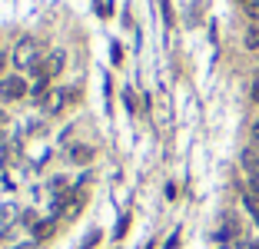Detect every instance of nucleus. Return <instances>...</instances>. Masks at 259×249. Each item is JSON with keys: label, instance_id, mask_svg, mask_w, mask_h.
<instances>
[{"label": "nucleus", "instance_id": "1", "mask_svg": "<svg viewBox=\"0 0 259 249\" xmlns=\"http://www.w3.org/2000/svg\"><path fill=\"white\" fill-rule=\"evenodd\" d=\"M40 43L33 40V37H24V40L17 43V50H14V64L20 67V70H30V67H37L40 60Z\"/></svg>", "mask_w": 259, "mask_h": 249}, {"label": "nucleus", "instance_id": "2", "mask_svg": "<svg viewBox=\"0 0 259 249\" xmlns=\"http://www.w3.org/2000/svg\"><path fill=\"white\" fill-rule=\"evenodd\" d=\"M63 60H67V56H63V50H54L50 56H43V60H40V64L33 67L37 80H50V77H57V73L63 70Z\"/></svg>", "mask_w": 259, "mask_h": 249}, {"label": "nucleus", "instance_id": "3", "mask_svg": "<svg viewBox=\"0 0 259 249\" xmlns=\"http://www.w3.org/2000/svg\"><path fill=\"white\" fill-rule=\"evenodd\" d=\"M24 93H27V83L20 77H4L0 80V97L4 100H20Z\"/></svg>", "mask_w": 259, "mask_h": 249}, {"label": "nucleus", "instance_id": "4", "mask_svg": "<svg viewBox=\"0 0 259 249\" xmlns=\"http://www.w3.org/2000/svg\"><path fill=\"white\" fill-rule=\"evenodd\" d=\"M73 97H77L73 90H70V93H63V90H50L40 103H43V110H47V113H57V110H63V103H67V100H73Z\"/></svg>", "mask_w": 259, "mask_h": 249}, {"label": "nucleus", "instance_id": "5", "mask_svg": "<svg viewBox=\"0 0 259 249\" xmlns=\"http://www.w3.org/2000/svg\"><path fill=\"white\" fill-rule=\"evenodd\" d=\"M70 160L73 163H90V160H93V150H90V146H73V150H70Z\"/></svg>", "mask_w": 259, "mask_h": 249}, {"label": "nucleus", "instance_id": "6", "mask_svg": "<svg viewBox=\"0 0 259 249\" xmlns=\"http://www.w3.org/2000/svg\"><path fill=\"white\" fill-rule=\"evenodd\" d=\"M243 166L249 169L252 176L259 173V153H256V150H246V153H243Z\"/></svg>", "mask_w": 259, "mask_h": 249}, {"label": "nucleus", "instance_id": "7", "mask_svg": "<svg viewBox=\"0 0 259 249\" xmlns=\"http://www.w3.org/2000/svg\"><path fill=\"white\" fill-rule=\"evenodd\" d=\"M246 50H259V27L246 30Z\"/></svg>", "mask_w": 259, "mask_h": 249}, {"label": "nucleus", "instance_id": "8", "mask_svg": "<svg viewBox=\"0 0 259 249\" xmlns=\"http://www.w3.org/2000/svg\"><path fill=\"white\" fill-rule=\"evenodd\" d=\"M243 203H246V209H249L252 216H259V200H256V193H246Z\"/></svg>", "mask_w": 259, "mask_h": 249}, {"label": "nucleus", "instance_id": "9", "mask_svg": "<svg viewBox=\"0 0 259 249\" xmlns=\"http://www.w3.org/2000/svg\"><path fill=\"white\" fill-rule=\"evenodd\" d=\"M50 233H54V219H47V223H40V226H37V233H33V236H37V239H47Z\"/></svg>", "mask_w": 259, "mask_h": 249}, {"label": "nucleus", "instance_id": "10", "mask_svg": "<svg viewBox=\"0 0 259 249\" xmlns=\"http://www.w3.org/2000/svg\"><path fill=\"white\" fill-rule=\"evenodd\" d=\"M246 14H249L252 20H259V0H249V4H246Z\"/></svg>", "mask_w": 259, "mask_h": 249}, {"label": "nucleus", "instance_id": "11", "mask_svg": "<svg viewBox=\"0 0 259 249\" xmlns=\"http://www.w3.org/2000/svg\"><path fill=\"white\" fill-rule=\"evenodd\" d=\"M252 100H256V103H259V80L252 83Z\"/></svg>", "mask_w": 259, "mask_h": 249}, {"label": "nucleus", "instance_id": "12", "mask_svg": "<svg viewBox=\"0 0 259 249\" xmlns=\"http://www.w3.org/2000/svg\"><path fill=\"white\" fill-rule=\"evenodd\" d=\"M4 67H7V53H0V73H4Z\"/></svg>", "mask_w": 259, "mask_h": 249}, {"label": "nucleus", "instance_id": "13", "mask_svg": "<svg viewBox=\"0 0 259 249\" xmlns=\"http://www.w3.org/2000/svg\"><path fill=\"white\" fill-rule=\"evenodd\" d=\"M252 137H256V140H259V120H256V123H252Z\"/></svg>", "mask_w": 259, "mask_h": 249}, {"label": "nucleus", "instance_id": "14", "mask_svg": "<svg viewBox=\"0 0 259 249\" xmlns=\"http://www.w3.org/2000/svg\"><path fill=\"white\" fill-rule=\"evenodd\" d=\"M220 249H233V246H220Z\"/></svg>", "mask_w": 259, "mask_h": 249}, {"label": "nucleus", "instance_id": "15", "mask_svg": "<svg viewBox=\"0 0 259 249\" xmlns=\"http://www.w3.org/2000/svg\"><path fill=\"white\" fill-rule=\"evenodd\" d=\"M239 4H249V0H239Z\"/></svg>", "mask_w": 259, "mask_h": 249}, {"label": "nucleus", "instance_id": "16", "mask_svg": "<svg viewBox=\"0 0 259 249\" xmlns=\"http://www.w3.org/2000/svg\"><path fill=\"white\" fill-rule=\"evenodd\" d=\"M20 249H30V246H20Z\"/></svg>", "mask_w": 259, "mask_h": 249}, {"label": "nucleus", "instance_id": "17", "mask_svg": "<svg viewBox=\"0 0 259 249\" xmlns=\"http://www.w3.org/2000/svg\"><path fill=\"white\" fill-rule=\"evenodd\" d=\"M252 249H259V242H256V246H252Z\"/></svg>", "mask_w": 259, "mask_h": 249}, {"label": "nucleus", "instance_id": "18", "mask_svg": "<svg viewBox=\"0 0 259 249\" xmlns=\"http://www.w3.org/2000/svg\"><path fill=\"white\" fill-rule=\"evenodd\" d=\"M256 226H259V216H256Z\"/></svg>", "mask_w": 259, "mask_h": 249}]
</instances>
